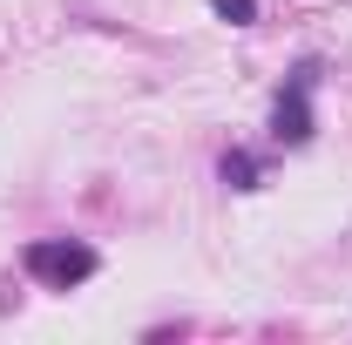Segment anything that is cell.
<instances>
[{
	"instance_id": "6da1fadb",
	"label": "cell",
	"mask_w": 352,
	"mask_h": 345,
	"mask_svg": "<svg viewBox=\"0 0 352 345\" xmlns=\"http://www.w3.org/2000/svg\"><path fill=\"white\" fill-rule=\"evenodd\" d=\"M95 251L88 244H28V271L41 278L47 291H68V285H82V278H95Z\"/></svg>"
},
{
	"instance_id": "7a4b0ae2",
	"label": "cell",
	"mask_w": 352,
	"mask_h": 345,
	"mask_svg": "<svg viewBox=\"0 0 352 345\" xmlns=\"http://www.w3.org/2000/svg\"><path fill=\"white\" fill-rule=\"evenodd\" d=\"M271 135H278V142H305V135H311V68H298V75H292V88L278 95Z\"/></svg>"
},
{
	"instance_id": "3957f363",
	"label": "cell",
	"mask_w": 352,
	"mask_h": 345,
	"mask_svg": "<svg viewBox=\"0 0 352 345\" xmlns=\"http://www.w3.org/2000/svg\"><path fill=\"white\" fill-rule=\"evenodd\" d=\"M223 183H230V190H251V183H258V156L230 149V156H223Z\"/></svg>"
},
{
	"instance_id": "277c9868",
	"label": "cell",
	"mask_w": 352,
	"mask_h": 345,
	"mask_svg": "<svg viewBox=\"0 0 352 345\" xmlns=\"http://www.w3.org/2000/svg\"><path fill=\"white\" fill-rule=\"evenodd\" d=\"M210 14L230 21V27H244V21H258V0H210Z\"/></svg>"
}]
</instances>
